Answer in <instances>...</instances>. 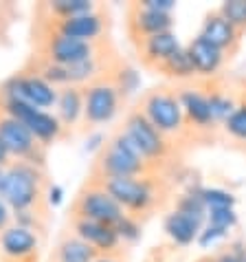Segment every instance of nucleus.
Listing matches in <instances>:
<instances>
[{
  "label": "nucleus",
  "instance_id": "ea45409f",
  "mask_svg": "<svg viewBox=\"0 0 246 262\" xmlns=\"http://www.w3.org/2000/svg\"><path fill=\"white\" fill-rule=\"evenodd\" d=\"M9 163H11V157H9V152H7L5 143L0 141V167H7Z\"/></svg>",
  "mask_w": 246,
  "mask_h": 262
},
{
  "label": "nucleus",
  "instance_id": "f8f14e48",
  "mask_svg": "<svg viewBox=\"0 0 246 262\" xmlns=\"http://www.w3.org/2000/svg\"><path fill=\"white\" fill-rule=\"evenodd\" d=\"M40 253V234L11 223L0 234V256L5 260L33 262Z\"/></svg>",
  "mask_w": 246,
  "mask_h": 262
},
{
  "label": "nucleus",
  "instance_id": "4be33fe9",
  "mask_svg": "<svg viewBox=\"0 0 246 262\" xmlns=\"http://www.w3.org/2000/svg\"><path fill=\"white\" fill-rule=\"evenodd\" d=\"M99 253L88 243L77 238L73 231L64 234L55 247L53 262H95Z\"/></svg>",
  "mask_w": 246,
  "mask_h": 262
},
{
  "label": "nucleus",
  "instance_id": "a211bd4d",
  "mask_svg": "<svg viewBox=\"0 0 246 262\" xmlns=\"http://www.w3.org/2000/svg\"><path fill=\"white\" fill-rule=\"evenodd\" d=\"M178 49H183V45H180L178 33H174V31H165V33L152 35V38L139 40L141 60L145 62L147 67H154V69L161 67L165 60H169Z\"/></svg>",
  "mask_w": 246,
  "mask_h": 262
},
{
  "label": "nucleus",
  "instance_id": "393cba45",
  "mask_svg": "<svg viewBox=\"0 0 246 262\" xmlns=\"http://www.w3.org/2000/svg\"><path fill=\"white\" fill-rule=\"evenodd\" d=\"M158 71L163 73L165 77L169 79H191L196 75V71H193V64H191V57L187 53V49H178L176 53H174L169 60H165Z\"/></svg>",
  "mask_w": 246,
  "mask_h": 262
},
{
  "label": "nucleus",
  "instance_id": "f257e3e1",
  "mask_svg": "<svg viewBox=\"0 0 246 262\" xmlns=\"http://www.w3.org/2000/svg\"><path fill=\"white\" fill-rule=\"evenodd\" d=\"M46 185L48 181L44 167L27 161H11L5 170V185L0 196L11 207V212L40 209Z\"/></svg>",
  "mask_w": 246,
  "mask_h": 262
},
{
  "label": "nucleus",
  "instance_id": "20e7f679",
  "mask_svg": "<svg viewBox=\"0 0 246 262\" xmlns=\"http://www.w3.org/2000/svg\"><path fill=\"white\" fill-rule=\"evenodd\" d=\"M104 185V190L112 196L130 216L147 214L158 203L156 183L150 177H134V179H95Z\"/></svg>",
  "mask_w": 246,
  "mask_h": 262
},
{
  "label": "nucleus",
  "instance_id": "c03bdc74",
  "mask_svg": "<svg viewBox=\"0 0 246 262\" xmlns=\"http://www.w3.org/2000/svg\"><path fill=\"white\" fill-rule=\"evenodd\" d=\"M5 262H16V260H5Z\"/></svg>",
  "mask_w": 246,
  "mask_h": 262
},
{
  "label": "nucleus",
  "instance_id": "7ed1b4c3",
  "mask_svg": "<svg viewBox=\"0 0 246 262\" xmlns=\"http://www.w3.org/2000/svg\"><path fill=\"white\" fill-rule=\"evenodd\" d=\"M0 111L9 117L22 121L24 126L31 130V135L40 141V145H44L48 150V145L57 143L60 139L66 137L68 130L62 126V121L57 119L55 113L51 111H40L35 106H29L24 101L9 99V97H0Z\"/></svg>",
  "mask_w": 246,
  "mask_h": 262
},
{
  "label": "nucleus",
  "instance_id": "37998d69",
  "mask_svg": "<svg viewBox=\"0 0 246 262\" xmlns=\"http://www.w3.org/2000/svg\"><path fill=\"white\" fill-rule=\"evenodd\" d=\"M196 262H218V260H215V256H205V258H200Z\"/></svg>",
  "mask_w": 246,
  "mask_h": 262
},
{
  "label": "nucleus",
  "instance_id": "c85d7f7f",
  "mask_svg": "<svg viewBox=\"0 0 246 262\" xmlns=\"http://www.w3.org/2000/svg\"><path fill=\"white\" fill-rule=\"evenodd\" d=\"M237 31H246V0H227L218 9Z\"/></svg>",
  "mask_w": 246,
  "mask_h": 262
},
{
  "label": "nucleus",
  "instance_id": "c9c22d12",
  "mask_svg": "<svg viewBox=\"0 0 246 262\" xmlns=\"http://www.w3.org/2000/svg\"><path fill=\"white\" fill-rule=\"evenodd\" d=\"M139 5L158 13H174V9H176V0H141Z\"/></svg>",
  "mask_w": 246,
  "mask_h": 262
},
{
  "label": "nucleus",
  "instance_id": "c756f323",
  "mask_svg": "<svg viewBox=\"0 0 246 262\" xmlns=\"http://www.w3.org/2000/svg\"><path fill=\"white\" fill-rule=\"evenodd\" d=\"M114 229H117L121 243H128V245L139 243L141 236H143V225L139 223V218H136V216H130V214L123 216L121 221L114 225Z\"/></svg>",
  "mask_w": 246,
  "mask_h": 262
},
{
  "label": "nucleus",
  "instance_id": "6ab92c4d",
  "mask_svg": "<svg viewBox=\"0 0 246 262\" xmlns=\"http://www.w3.org/2000/svg\"><path fill=\"white\" fill-rule=\"evenodd\" d=\"M180 108H183L185 121H189L191 126H196L200 130L213 128V117H211V108H209V97L198 89H180L178 91Z\"/></svg>",
  "mask_w": 246,
  "mask_h": 262
},
{
  "label": "nucleus",
  "instance_id": "5701e85b",
  "mask_svg": "<svg viewBox=\"0 0 246 262\" xmlns=\"http://www.w3.org/2000/svg\"><path fill=\"white\" fill-rule=\"evenodd\" d=\"M174 209L180 212V214H185L187 218H191V221L196 225H200V227L207 225L209 209H207L205 201H202V196H200V185H191V187H187L183 194H178L176 207Z\"/></svg>",
  "mask_w": 246,
  "mask_h": 262
},
{
  "label": "nucleus",
  "instance_id": "2eb2a0df",
  "mask_svg": "<svg viewBox=\"0 0 246 262\" xmlns=\"http://www.w3.org/2000/svg\"><path fill=\"white\" fill-rule=\"evenodd\" d=\"M174 13H158L141 7L139 3L130 7L128 13V29L132 33L134 40H145L152 35L165 33V31H174Z\"/></svg>",
  "mask_w": 246,
  "mask_h": 262
},
{
  "label": "nucleus",
  "instance_id": "ddd939ff",
  "mask_svg": "<svg viewBox=\"0 0 246 262\" xmlns=\"http://www.w3.org/2000/svg\"><path fill=\"white\" fill-rule=\"evenodd\" d=\"M108 20L99 9L92 13H84V16L66 18V20H53L51 23V31H57L66 38L82 40V42H92L97 45L101 40V35L106 33Z\"/></svg>",
  "mask_w": 246,
  "mask_h": 262
},
{
  "label": "nucleus",
  "instance_id": "9d476101",
  "mask_svg": "<svg viewBox=\"0 0 246 262\" xmlns=\"http://www.w3.org/2000/svg\"><path fill=\"white\" fill-rule=\"evenodd\" d=\"M121 133L134 143V148L141 152V157L145 159L147 163L161 161V159L167 157V152H169L167 137L163 133H158L139 108H134V111H130L126 115Z\"/></svg>",
  "mask_w": 246,
  "mask_h": 262
},
{
  "label": "nucleus",
  "instance_id": "f704fd0d",
  "mask_svg": "<svg viewBox=\"0 0 246 262\" xmlns=\"http://www.w3.org/2000/svg\"><path fill=\"white\" fill-rule=\"evenodd\" d=\"M64 196H66V192H64V187L60 183H48L46 190H44V203L46 207H60L64 203Z\"/></svg>",
  "mask_w": 246,
  "mask_h": 262
},
{
  "label": "nucleus",
  "instance_id": "39448f33",
  "mask_svg": "<svg viewBox=\"0 0 246 262\" xmlns=\"http://www.w3.org/2000/svg\"><path fill=\"white\" fill-rule=\"evenodd\" d=\"M139 111L165 137L178 135L185 128V115H183V108H180L178 93H174L169 89L147 91L141 99Z\"/></svg>",
  "mask_w": 246,
  "mask_h": 262
},
{
  "label": "nucleus",
  "instance_id": "4468645a",
  "mask_svg": "<svg viewBox=\"0 0 246 262\" xmlns=\"http://www.w3.org/2000/svg\"><path fill=\"white\" fill-rule=\"evenodd\" d=\"M70 227L77 238H82L84 243H88L99 256H108V253H117L121 247V240L117 229L110 225L88 221V218H70Z\"/></svg>",
  "mask_w": 246,
  "mask_h": 262
},
{
  "label": "nucleus",
  "instance_id": "72a5a7b5",
  "mask_svg": "<svg viewBox=\"0 0 246 262\" xmlns=\"http://www.w3.org/2000/svg\"><path fill=\"white\" fill-rule=\"evenodd\" d=\"M13 223L20 225V227L33 229L40 234L42 229V214L40 209H24V212H13Z\"/></svg>",
  "mask_w": 246,
  "mask_h": 262
},
{
  "label": "nucleus",
  "instance_id": "bb28decb",
  "mask_svg": "<svg viewBox=\"0 0 246 262\" xmlns=\"http://www.w3.org/2000/svg\"><path fill=\"white\" fill-rule=\"evenodd\" d=\"M207 97H209V108H211V117L215 123H224L237 108L235 99L224 91H211Z\"/></svg>",
  "mask_w": 246,
  "mask_h": 262
},
{
  "label": "nucleus",
  "instance_id": "79ce46f5",
  "mask_svg": "<svg viewBox=\"0 0 246 262\" xmlns=\"http://www.w3.org/2000/svg\"><path fill=\"white\" fill-rule=\"evenodd\" d=\"M5 170L7 167H0V192H3V185H5Z\"/></svg>",
  "mask_w": 246,
  "mask_h": 262
},
{
  "label": "nucleus",
  "instance_id": "a18cd8bd",
  "mask_svg": "<svg viewBox=\"0 0 246 262\" xmlns=\"http://www.w3.org/2000/svg\"><path fill=\"white\" fill-rule=\"evenodd\" d=\"M244 262H246V258H244Z\"/></svg>",
  "mask_w": 246,
  "mask_h": 262
},
{
  "label": "nucleus",
  "instance_id": "e433bc0d",
  "mask_svg": "<svg viewBox=\"0 0 246 262\" xmlns=\"http://www.w3.org/2000/svg\"><path fill=\"white\" fill-rule=\"evenodd\" d=\"M108 143V139H106V135L104 133H99V130H92V133L88 135V139H86V145H84V150L86 152H99L104 150V145Z\"/></svg>",
  "mask_w": 246,
  "mask_h": 262
},
{
  "label": "nucleus",
  "instance_id": "2f4dec72",
  "mask_svg": "<svg viewBox=\"0 0 246 262\" xmlns=\"http://www.w3.org/2000/svg\"><path fill=\"white\" fill-rule=\"evenodd\" d=\"M207 223L209 225H215L220 229H235L240 225V216H237L235 207H227V209H209L207 214Z\"/></svg>",
  "mask_w": 246,
  "mask_h": 262
},
{
  "label": "nucleus",
  "instance_id": "a878e982",
  "mask_svg": "<svg viewBox=\"0 0 246 262\" xmlns=\"http://www.w3.org/2000/svg\"><path fill=\"white\" fill-rule=\"evenodd\" d=\"M110 79L117 86V91L121 93V97L126 99L130 95H134L141 89V73L130 64H121V67L110 71Z\"/></svg>",
  "mask_w": 246,
  "mask_h": 262
},
{
  "label": "nucleus",
  "instance_id": "7c9ffc66",
  "mask_svg": "<svg viewBox=\"0 0 246 262\" xmlns=\"http://www.w3.org/2000/svg\"><path fill=\"white\" fill-rule=\"evenodd\" d=\"M227 135H231L237 141H246V101L244 104H237V108L233 111V115L222 123Z\"/></svg>",
  "mask_w": 246,
  "mask_h": 262
},
{
  "label": "nucleus",
  "instance_id": "4c0bfd02",
  "mask_svg": "<svg viewBox=\"0 0 246 262\" xmlns=\"http://www.w3.org/2000/svg\"><path fill=\"white\" fill-rule=\"evenodd\" d=\"M11 223H13V212H11V207L3 201V196H0V234H3Z\"/></svg>",
  "mask_w": 246,
  "mask_h": 262
},
{
  "label": "nucleus",
  "instance_id": "b1692460",
  "mask_svg": "<svg viewBox=\"0 0 246 262\" xmlns=\"http://www.w3.org/2000/svg\"><path fill=\"white\" fill-rule=\"evenodd\" d=\"M44 9L48 11L51 20H66L75 16H84V13H92L99 7L92 0H51L44 5Z\"/></svg>",
  "mask_w": 246,
  "mask_h": 262
},
{
  "label": "nucleus",
  "instance_id": "412c9836",
  "mask_svg": "<svg viewBox=\"0 0 246 262\" xmlns=\"http://www.w3.org/2000/svg\"><path fill=\"white\" fill-rule=\"evenodd\" d=\"M200 225H196L191 221V218H187L185 214L180 212H169L167 216H165L163 221V231L165 236H167L169 240L176 247H189L198 240V234H200Z\"/></svg>",
  "mask_w": 246,
  "mask_h": 262
},
{
  "label": "nucleus",
  "instance_id": "423d86ee",
  "mask_svg": "<svg viewBox=\"0 0 246 262\" xmlns=\"http://www.w3.org/2000/svg\"><path fill=\"white\" fill-rule=\"evenodd\" d=\"M57 95H60V89L51 86L46 79H42L38 73H33L31 69L13 73V75L7 77L3 86H0V97L24 101V104L35 106V108H40V111L55 108Z\"/></svg>",
  "mask_w": 246,
  "mask_h": 262
},
{
  "label": "nucleus",
  "instance_id": "6e6552de",
  "mask_svg": "<svg viewBox=\"0 0 246 262\" xmlns=\"http://www.w3.org/2000/svg\"><path fill=\"white\" fill-rule=\"evenodd\" d=\"M0 141L5 143L11 161H27L38 167L46 165V148L31 135L22 121L0 111Z\"/></svg>",
  "mask_w": 246,
  "mask_h": 262
},
{
  "label": "nucleus",
  "instance_id": "cd10ccee",
  "mask_svg": "<svg viewBox=\"0 0 246 262\" xmlns=\"http://www.w3.org/2000/svg\"><path fill=\"white\" fill-rule=\"evenodd\" d=\"M200 196L207 209H227L237 205V196L224 187H200Z\"/></svg>",
  "mask_w": 246,
  "mask_h": 262
},
{
  "label": "nucleus",
  "instance_id": "0eeeda50",
  "mask_svg": "<svg viewBox=\"0 0 246 262\" xmlns=\"http://www.w3.org/2000/svg\"><path fill=\"white\" fill-rule=\"evenodd\" d=\"M121 93L110 75L97 79L84 89V123L88 128H99L112 123L121 113Z\"/></svg>",
  "mask_w": 246,
  "mask_h": 262
},
{
  "label": "nucleus",
  "instance_id": "aec40b11",
  "mask_svg": "<svg viewBox=\"0 0 246 262\" xmlns=\"http://www.w3.org/2000/svg\"><path fill=\"white\" fill-rule=\"evenodd\" d=\"M55 115L66 130H73L79 123H84V89H79V86H64V89H60Z\"/></svg>",
  "mask_w": 246,
  "mask_h": 262
},
{
  "label": "nucleus",
  "instance_id": "f03ea898",
  "mask_svg": "<svg viewBox=\"0 0 246 262\" xmlns=\"http://www.w3.org/2000/svg\"><path fill=\"white\" fill-rule=\"evenodd\" d=\"M147 172L150 163L141 157L134 143L119 130L108 139L104 150L97 155L90 179H134L147 177Z\"/></svg>",
  "mask_w": 246,
  "mask_h": 262
},
{
  "label": "nucleus",
  "instance_id": "9b49d317",
  "mask_svg": "<svg viewBox=\"0 0 246 262\" xmlns=\"http://www.w3.org/2000/svg\"><path fill=\"white\" fill-rule=\"evenodd\" d=\"M95 55H99L97 45L66 38V35L51 31V29L46 31L40 47V57H44L53 64H60V67H75V64L86 62Z\"/></svg>",
  "mask_w": 246,
  "mask_h": 262
},
{
  "label": "nucleus",
  "instance_id": "dca6fc26",
  "mask_svg": "<svg viewBox=\"0 0 246 262\" xmlns=\"http://www.w3.org/2000/svg\"><path fill=\"white\" fill-rule=\"evenodd\" d=\"M200 35L205 40H209L213 47H218L224 53H235L237 47H240V40H242V33L229 23L222 13L215 9V11H209L205 20H202V27H200Z\"/></svg>",
  "mask_w": 246,
  "mask_h": 262
},
{
  "label": "nucleus",
  "instance_id": "473e14b6",
  "mask_svg": "<svg viewBox=\"0 0 246 262\" xmlns=\"http://www.w3.org/2000/svg\"><path fill=\"white\" fill-rule=\"evenodd\" d=\"M231 231L227 229H220V227H215V225H205V227L200 229V234H198V247H202V249H209V247H213V245H218L222 243L224 238H229Z\"/></svg>",
  "mask_w": 246,
  "mask_h": 262
},
{
  "label": "nucleus",
  "instance_id": "58836bf2",
  "mask_svg": "<svg viewBox=\"0 0 246 262\" xmlns=\"http://www.w3.org/2000/svg\"><path fill=\"white\" fill-rule=\"evenodd\" d=\"M215 260H218V262H244V258L235 256V253H231L229 249H224V251H220V253H215Z\"/></svg>",
  "mask_w": 246,
  "mask_h": 262
},
{
  "label": "nucleus",
  "instance_id": "a19ab883",
  "mask_svg": "<svg viewBox=\"0 0 246 262\" xmlns=\"http://www.w3.org/2000/svg\"><path fill=\"white\" fill-rule=\"evenodd\" d=\"M95 262H121V258L117 253H108V256H97Z\"/></svg>",
  "mask_w": 246,
  "mask_h": 262
},
{
  "label": "nucleus",
  "instance_id": "f3484780",
  "mask_svg": "<svg viewBox=\"0 0 246 262\" xmlns=\"http://www.w3.org/2000/svg\"><path fill=\"white\" fill-rule=\"evenodd\" d=\"M187 53L191 57V64H193V71L196 75L200 77H213L222 71L224 62H227V53L220 51L218 47H213L209 40H205L202 35L198 33L196 38L189 40V45L185 47Z\"/></svg>",
  "mask_w": 246,
  "mask_h": 262
},
{
  "label": "nucleus",
  "instance_id": "1a4fd4ad",
  "mask_svg": "<svg viewBox=\"0 0 246 262\" xmlns=\"http://www.w3.org/2000/svg\"><path fill=\"white\" fill-rule=\"evenodd\" d=\"M73 216L88 218V221H97V223L114 227V225L126 216V212H123V207L104 190V185H101L99 181L90 179L75 196Z\"/></svg>",
  "mask_w": 246,
  "mask_h": 262
}]
</instances>
